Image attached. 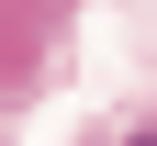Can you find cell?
Returning <instances> with one entry per match:
<instances>
[{"instance_id":"6da1fadb","label":"cell","mask_w":157,"mask_h":146,"mask_svg":"<svg viewBox=\"0 0 157 146\" xmlns=\"http://www.w3.org/2000/svg\"><path fill=\"white\" fill-rule=\"evenodd\" d=\"M90 146H157V135H146V124H135V135H90Z\"/></svg>"}]
</instances>
